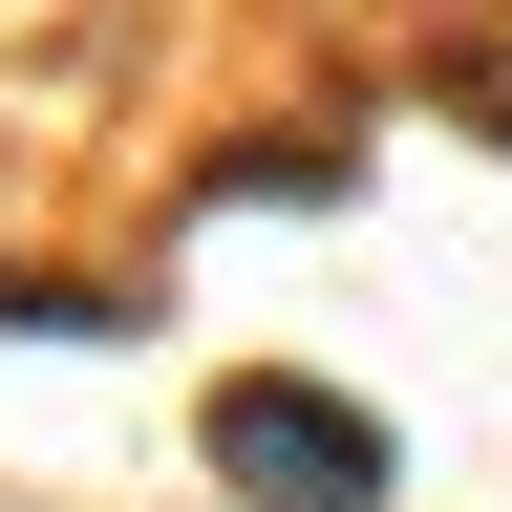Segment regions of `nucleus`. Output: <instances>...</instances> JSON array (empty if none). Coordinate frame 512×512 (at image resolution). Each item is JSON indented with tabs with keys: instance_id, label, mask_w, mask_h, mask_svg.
Listing matches in <instances>:
<instances>
[{
	"instance_id": "f257e3e1",
	"label": "nucleus",
	"mask_w": 512,
	"mask_h": 512,
	"mask_svg": "<svg viewBox=\"0 0 512 512\" xmlns=\"http://www.w3.org/2000/svg\"><path fill=\"white\" fill-rule=\"evenodd\" d=\"M214 491H235V512H384V491H406V448H384V406L256 363V384H214Z\"/></svg>"
}]
</instances>
